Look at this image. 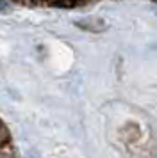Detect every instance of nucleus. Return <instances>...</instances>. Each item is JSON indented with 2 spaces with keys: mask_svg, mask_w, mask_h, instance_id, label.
Returning <instances> with one entry per match:
<instances>
[{
  "mask_svg": "<svg viewBox=\"0 0 157 158\" xmlns=\"http://www.w3.org/2000/svg\"><path fill=\"white\" fill-rule=\"evenodd\" d=\"M77 25H80V29H84V30H95V32H100V30L105 29V23L102 22L100 18H86V20H78Z\"/></svg>",
  "mask_w": 157,
  "mask_h": 158,
  "instance_id": "f257e3e1",
  "label": "nucleus"
},
{
  "mask_svg": "<svg viewBox=\"0 0 157 158\" xmlns=\"http://www.w3.org/2000/svg\"><path fill=\"white\" fill-rule=\"evenodd\" d=\"M52 6H54V7H75L77 4H75V2H54Z\"/></svg>",
  "mask_w": 157,
  "mask_h": 158,
  "instance_id": "f03ea898",
  "label": "nucleus"
},
{
  "mask_svg": "<svg viewBox=\"0 0 157 158\" xmlns=\"http://www.w3.org/2000/svg\"><path fill=\"white\" fill-rule=\"evenodd\" d=\"M6 137H7V131H6V128H4V124L0 123V142H4Z\"/></svg>",
  "mask_w": 157,
  "mask_h": 158,
  "instance_id": "7ed1b4c3",
  "label": "nucleus"
},
{
  "mask_svg": "<svg viewBox=\"0 0 157 158\" xmlns=\"http://www.w3.org/2000/svg\"><path fill=\"white\" fill-rule=\"evenodd\" d=\"M7 7H11L9 4H0V9H7Z\"/></svg>",
  "mask_w": 157,
  "mask_h": 158,
  "instance_id": "20e7f679",
  "label": "nucleus"
},
{
  "mask_svg": "<svg viewBox=\"0 0 157 158\" xmlns=\"http://www.w3.org/2000/svg\"><path fill=\"white\" fill-rule=\"evenodd\" d=\"M0 158H7V156H4V155H0Z\"/></svg>",
  "mask_w": 157,
  "mask_h": 158,
  "instance_id": "39448f33",
  "label": "nucleus"
}]
</instances>
